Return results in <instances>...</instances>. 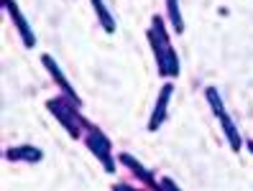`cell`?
<instances>
[{
    "mask_svg": "<svg viewBox=\"0 0 253 191\" xmlns=\"http://www.w3.org/2000/svg\"><path fill=\"white\" fill-rule=\"evenodd\" d=\"M148 41L154 46V54H156V64H159V71L164 77H176L179 74V59H176L174 49H171V41L164 31V21L156 16L154 23H151V31H148Z\"/></svg>",
    "mask_w": 253,
    "mask_h": 191,
    "instance_id": "6da1fadb",
    "label": "cell"
},
{
    "mask_svg": "<svg viewBox=\"0 0 253 191\" xmlns=\"http://www.w3.org/2000/svg\"><path fill=\"white\" fill-rule=\"evenodd\" d=\"M205 95H207V102L212 105V110H215V115H217V120H220V125H222V133H225V138H228V143H230V148H233V151H241V145H243L241 133H238L235 123L230 120V115L225 112V107H222V99H220L217 90H215V87H207Z\"/></svg>",
    "mask_w": 253,
    "mask_h": 191,
    "instance_id": "7a4b0ae2",
    "label": "cell"
},
{
    "mask_svg": "<svg viewBox=\"0 0 253 191\" xmlns=\"http://www.w3.org/2000/svg\"><path fill=\"white\" fill-rule=\"evenodd\" d=\"M49 110H51V112L59 117V120H62V123L67 125V130H69L72 135H80V125H87L77 112L69 110V107L64 105L62 99H49Z\"/></svg>",
    "mask_w": 253,
    "mask_h": 191,
    "instance_id": "3957f363",
    "label": "cell"
},
{
    "mask_svg": "<svg viewBox=\"0 0 253 191\" xmlns=\"http://www.w3.org/2000/svg\"><path fill=\"white\" fill-rule=\"evenodd\" d=\"M87 143H90L92 153H97V158L102 160V163H105V168H108V171H115L113 158H110V140L102 135L97 127H92V125H90V135H87Z\"/></svg>",
    "mask_w": 253,
    "mask_h": 191,
    "instance_id": "277c9868",
    "label": "cell"
},
{
    "mask_svg": "<svg viewBox=\"0 0 253 191\" xmlns=\"http://www.w3.org/2000/svg\"><path fill=\"white\" fill-rule=\"evenodd\" d=\"M41 62L46 64V69H49V74L54 77V82H56L59 87H62V92H64V95H67V97H69V99L74 102V105L80 107L82 102H80V97H77V95H74V90H72V84H69V82H67V77L62 74V69H59V64L54 62V59H51L49 54H46V56H41Z\"/></svg>",
    "mask_w": 253,
    "mask_h": 191,
    "instance_id": "5b68a950",
    "label": "cell"
},
{
    "mask_svg": "<svg viewBox=\"0 0 253 191\" xmlns=\"http://www.w3.org/2000/svg\"><path fill=\"white\" fill-rule=\"evenodd\" d=\"M171 90L174 87L171 84H164L161 87V92H159V99H156V107H154V115H151V120H148V130H159V125L167 120V105H169V97H171Z\"/></svg>",
    "mask_w": 253,
    "mask_h": 191,
    "instance_id": "8992f818",
    "label": "cell"
},
{
    "mask_svg": "<svg viewBox=\"0 0 253 191\" xmlns=\"http://www.w3.org/2000/svg\"><path fill=\"white\" fill-rule=\"evenodd\" d=\"M3 5L8 8V13H10V18H13V23H16V28H18V33H21V38H23V43L26 46H34L36 43V36L31 33V28H28V21L21 16V10H18V5L13 3V0H3Z\"/></svg>",
    "mask_w": 253,
    "mask_h": 191,
    "instance_id": "52a82bcc",
    "label": "cell"
},
{
    "mask_svg": "<svg viewBox=\"0 0 253 191\" xmlns=\"http://www.w3.org/2000/svg\"><path fill=\"white\" fill-rule=\"evenodd\" d=\"M5 158H10V160H28V163H34V160H41V151L34 148V145H21V148H10L5 153Z\"/></svg>",
    "mask_w": 253,
    "mask_h": 191,
    "instance_id": "ba28073f",
    "label": "cell"
},
{
    "mask_svg": "<svg viewBox=\"0 0 253 191\" xmlns=\"http://www.w3.org/2000/svg\"><path fill=\"white\" fill-rule=\"evenodd\" d=\"M121 160H123V163H126V166H128V168H130L133 173H136V176H138V179H141L143 184H148V186H159V184L154 181V176H151V173H148V171H146V168H143V166H141V163H138V160H136V158H133V156H128V153H123V156H121Z\"/></svg>",
    "mask_w": 253,
    "mask_h": 191,
    "instance_id": "9c48e42d",
    "label": "cell"
},
{
    "mask_svg": "<svg viewBox=\"0 0 253 191\" xmlns=\"http://www.w3.org/2000/svg\"><path fill=\"white\" fill-rule=\"evenodd\" d=\"M167 10H169V18H171V26L176 28V33H182L184 21H182V13H179V0H167Z\"/></svg>",
    "mask_w": 253,
    "mask_h": 191,
    "instance_id": "30bf717a",
    "label": "cell"
},
{
    "mask_svg": "<svg viewBox=\"0 0 253 191\" xmlns=\"http://www.w3.org/2000/svg\"><path fill=\"white\" fill-rule=\"evenodd\" d=\"M92 5H95L97 16H100V23L105 26V31H108V33H113V31H115V21L110 18V13H108L105 3H102V0H92Z\"/></svg>",
    "mask_w": 253,
    "mask_h": 191,
    "instance_id": "8fae6325",
    "label": "cell"
},
{
    "mask_svg": "<svg viewBox=\"0 0 253 191\" xmlns=\"http://www.w3.org/2000/svg\"><path fill=\"white\" fill-rule=\"evenodd\" d=\"M161 186H167V189H176V191H179V186H176L171 179H164V181H161Z\"/></svg>",
    "mask_w": 253,
    "mask_h": 191,
    "instance_id": "7c38bea8",
    "label": "cell"
}]
</instances>
